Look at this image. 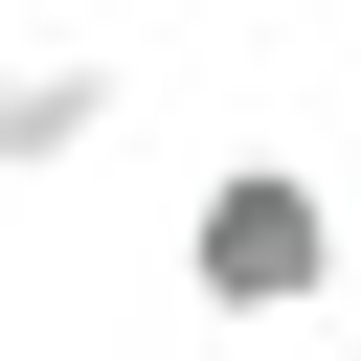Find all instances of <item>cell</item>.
<instances>
[{
    "instance_id": "1",
    "label": "cell",
    "mask_w": 361,
    "mask_h": 361,
    "mask_svg": "<svg viewBox=\"0 0 361 361\" xmlns=\"http://www.w3.org/2000/svg\"><path fill=\"white\" fill-rule=\"evenodd\" d=\"M180 293L203 316H316L338 293V180L316 158H203L180 180Z\"/></svg>"
},
{
    "instance_id": "2",
    "label": "cell",
    "mask_w": 361,
    "mask_h": 361,
    "mask_svg": "<svg viewBox=\"0 0 361 361\" xmlns=\"http://www.w3.org/2000/svg\"><path fill=\"white\" fill-rule=\"evenodd\" d=\"M135 113V68H0V158H90Z\"/></svg>"
}]
</instances>
